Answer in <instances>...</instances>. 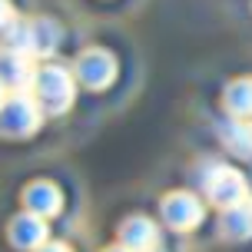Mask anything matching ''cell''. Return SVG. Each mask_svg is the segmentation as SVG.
I'll return each mask as SVG.
<instances>
[{
	"label": "cell",
	"instance_id": "ba28073f",
	"mask_svg": "<svg viewBox=\"0 0 252 252\" xmlns=\"http://www.w3.org/2000/svg\"><path fill=\"white\" fill-rule=\"evenodd\" d=\"M120 246H126V249H133V252H156L159 229L146 216H129L120 226Z\"/></svg>",
	"mask_w": 252,
	"mask_h": 252
},
{
	"label": "cell",
	"instance_id": "6da1fadb",
	"mask_svg": "<svg viewBox=\"0 0 252 252\" xmlns=\"http://www.w3.org/2000/svg\"><path fill=\"white\" fill-rule=\"evenodd\" d=\"M33 96L43 106V113H53V116L66 113L76 96V76L63 66H43L33 76Z\"/></svg>",
	"mask_w": 252,
	"mask_h": 252
},
{
	"label": "cell",
	"instance_id": "8fae6325",
	"mask_svg": "<svg viewBox=\"0 0 252 252\" xmlns=\"http://www.w3.org/2000/svg\"><path fill=\"white\" fill-rule=\"evenodd\" d=\"M219 139H222V146H226L229 153L252 156V123L249 120H239V116L226 120V123L219 126Z\"/></svg>",
	"mask_w": 252,
	"mask_h": 252
},
{
	"label": "cell",
	"instance_id": "8992f818",
	"mask_svg": "<svg viewBox=\"0 0 252 252\" xmlns=\"http://www.w3.org/2000/svg\"><path fill=\"white\" fill-rule=\"evenodd\" d=\"M163 219H166V226L179 229V232L196 229L202 222V202L192 192H169L163 199Z\"/></svg>",
	"mask_w": 252,
	"mask_h": 252
},
{
	"label": "cell",
	"instance_id": "2e32d148",
	"mask_svg": "<svg viewBox=\"0 0 252 252\" xmlns=\"http://www.w3.org/2000/svg\"><path fill=\"white\" fill-rule=\"evenodd\" d=\"M106 252H133V249H126V246H113V249H106Z\"/></svg>",
	"mask_w": 252,
	"mask_h": 252
},
{
	"label": "cell",
	"instance_id": "30bf717a",
	"mask_svg": "<svg viewBox=\"0 0 252 252\" xmlns=\"http://www.w3.org/2000/svg\"><path fill=\"white\" fill-rule=\"evenodd\" d=\"M60 43V27L47 20V17H37L30 20V47H27V57H50Z\"/></svg>",
	"mask_w": 252,
	"mask_h": 252
},
{
	"label": "cell",
	"instance_id": "5bb4252c",
	"mask_svg": "<svg viewBox=\"0 0 252 252\" xmlns=\"http://www.w3.org/2000/svg\"><path fill=\"white\" fill-rule=\"evenodd\" d=\"M17 20V13H13V7H10V0H0V37H3V30Z\"/></svg>",
	"mask_w": 252,
	"mask_h": 252
},
{
	"label": "cell",
	"instance_id": "7c38bea8",
	"mask_svg": "<svg viewBox=\"0 0 252 252\" xmlns=\"http://www.w3.org/2000/svg\"><path fill=\"white\" fill-rule=\"evenodd\" d=\"M222 236L232 242H242L252 236V202H239V206H229L226 213H222Z\"/></svg>",
	"mask_w": 252,
	"mask_h": 252
},
{
	"label": "cell",
	"instance_id": "4fadbf2b",
	"mask_svg": "<svg viewBox=\"0 0 252 252\" xmlns=\"http://www.w3.org/2000/svg\"><path fill=\"white\" fill-rule=\"evenodd\" d=\"M226 110L239 120H249L252 116V76H239L226 87Z\"/></svg>",
	"mask_w": 252,
	"mask_h": 252
},
{
	"label": "cell",
	"instance_id": "9a60e30c",
	"mask_svg": "<svg viewBox=\"0 0 252 252\" xmlns=\"http://www.w3.org/2000/svg\"><path fill=\"white\" fill-rule=\"evenodd\" d=\"M37 252H73L66 242H47V246H40Z\"/></svg>",
	"mask_w": 252,
	"mask_h": 252
},
{
	"label": "cell",
	"instance_id": "52a82bcc",
	"mask_svg": "<svg viewBox=\"0 0 252 252\" xmlns=\"http://www.w3.org/2000/svg\"><path fill=\"white\" fill-rule=\"evenodd\" d=\"M33 57H27L20 50H0V83L3 90H13V93H24L27 87H33Z\"/></svg>",
	"mask_w": 252,
	"mask_h": 252
},
{
	"label": "cell",
	"instance_id": "277c9868",
	"mask_svg": "<svg viewBox=\"0 0 252 252\" xmlns=\"http://www.w3.org/2000/svg\"><path fill=\"white\" fill-rule=\"evenodd\" d=\"M76 80L87 90H103L116 80V60L110 50H100V47H90L76 57Z\"/></svg>",
	"mask_w": 252,
	"mask_h": 252
},
{
	"label": "cell",
	"instance_id": "9c48e42d",
	"mask_svg": "<svg viewBox=\"0 0 252 252\" xmlns=\"http://www.w3.org/2000/svg\"><path fill=\"white\" fill-rule=\"evenodd\" d=\"M24 206L30 209V213L50 219V216H57L63 209V196H60V189L53 186V183L37 179V183H30V186L24 189Z\"/></svg>",
	"mask_w": 252,
	"mask_h": 252
},
{
	"label": "cell",
	"instance_id": "e0dca14e",
	"mask_svg": "<svg viewBox=\"0 0 252 252\" xmlns=\"http://www.w3.org/2000/svg\"><path fill=\"white\" fill-rule=\"evenodd\" d=\"M3 100H7V96H3V83H0V106H3Z\"/></svg>",
	"mask_w": 252,
	"mask_h": 252
},
{
	"label": "cell",
	"instance_id": "7a4b0ae2",
	"mask_svg": "<svg viewBox=\"0 0 252 252\" xmlns=\"http://www.w3.org/2000/svg\"><path fill=\"white\" fill-rule=\"evenodd\" d=\"M43 106L37 103V96L30 93H13L0 106V133L7 139H27L33 136L43 123Z\"/></svg>",
	"mask_w": 252,
	"mask_h": 252
},
{
	"label": "cell",
	"instance_id": "3957f363",
	"mask_svg": "<svg viewBox=\"0 0 252 252\" xmlns=\"http://www.w3.org/2000/svg\"><path fill=\"white\" fill-rule=\"evenodd\" d=\"M202 189H206V196L216 202V206H239L246 202V179H242L239 169H232V166H213L206 176H202Z\"/></svg>",
	"mask_w": 252,
	"mask_h": 252
},
{
	"label": "cell",
	"instance_id": "5b68a950",
	"mask_svg": "<svg viewBox=\"0 0 252 252\" xmlns=\"http://www.w3.org/2000/svg\"><path fill=\"white\" fill-rule=\"evenodd\" d=\"M7 236L17 249L24 252H37L40 246H47V236H50V229H47V219L37 213H30L24 209L20 216H13L10 219V229H7Z\"/></svg>",
	"mask_w": 252,
	"mask_h": 252
}]
</instances>
